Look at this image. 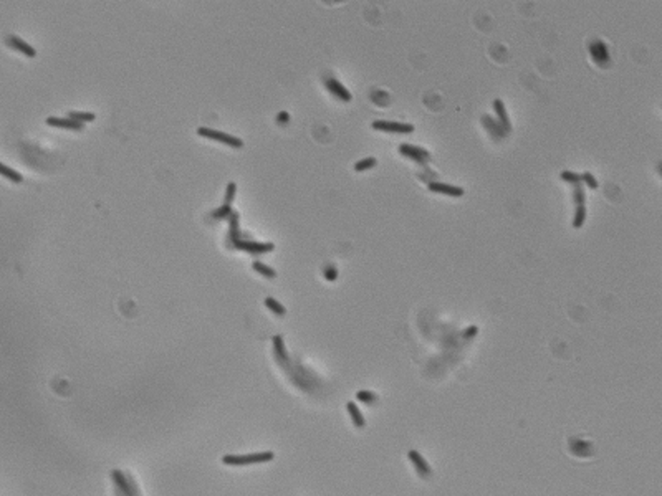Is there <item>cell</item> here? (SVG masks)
I'll use <instances>...</instances> for the list:
<instances>
[{
    "label": "cell",
    "instance_id": "1",
    "mask_svg": "<svg viewBox=\"0 0 662 496\" xmlns=\"http://www.w3.org/2000/svg\"><path fill=\"white\" fill-rule=\"evenodd\" d=\"M275 458L273 451H257V453H245V455H224L222 463L227 466H248L257 465V463H268Z\"/></svg>",
    "mask_w": 662,
    "mask_h": 496
},
{
    "label": "cell",
    "instance_id": "2",
    "mask_svg": "<svg viewBox=\"0 0 662 496\" xmlns=\"http://www.w3.org/2000/svg\"><path fill=\"white\" fill-rule=\"evenodd\" d=\"M197 134H199L200 138L211 139V141H217V143H222V144H227V146L233 147V149L244 147V141H242V139L235 138V136L225 134V132H220V131H217V129L199 128V129H197Z\"/></svg>",
    "mask_w": 662,
    "mask_h": 496
},
{
    "label": "cell",
    "instance_id": "3",
    "mask_svg": "<svg viewBox=\"0 0 662 496\" xmlns=\"http://www.w3.org/2000/svg\"><path fill=\"white\" fill-rule=\"evenodd\" d=\"M371 128L376 129V131H384V132H394V134H411L414 132V126L407 123H397V121H384V119H376L371 123Z\"/></svg>",
    "mask_w": 662,
    "mask_h": 496
},
{
    "label": "cell",
    "instance_id": "4",
    "mask_svg": "<svg viewBox=\"0 0 662 496\" xmlns=\"http://www.w3.org/2000/svg\"><path fill=\"white\" fill-rule=\"evenodd\" d=\"M399 154H401L402 157H407V159L414 160V162L419 164V165H426L430 160V154H429V151H427V149L419 147V146H413V144H407V143L399 146Z\"/></svg>",
    "mask_w": 662,
    "mask_h": 496
},
{
    "label": "cell",
    "instance_id": "5",
    "mask_svg": "<svg viewBox=\"0 0 662 496\" xmlns=\"http://www.w3.org/2000/svg\"><path fill=\"white\" fill-rule=\"evenodd\" d=\"M588 50H589V55H591L593 62L601 64V66H606V64L609 63V60H611L608 45L599 38L591 40V42H589V45H588Z\"/></svg>",
    "mask_w": 662,
    "mask_h": 496
},
{
    "label": "cell",
    "instance_id": "6",
    "mask_svg": "<svg viewBox=\"0 0 662 496\" xmlns=\"http://www.w3.org/2000/svg\"><path fill=\"white\" fill-rule=\"evenodd\" d=\"M235 248L244 250L247 253H252V255H262V253H268L275 248L273 243H258V241H250V240H235L230 241Z\"/></svg>",
    "mask_w": 662,
    "mask_h": 496
},
{
    "label": "cell",
    "instance_id": "7",
    "mask_svg": "<svg viewBox=\"0 0 662 496\" xmlns=\"http://www.w3.org/2000/svg\"><path fill=\"white\" fill-rule=\"evenodd\" d=\"M407 458H409V462L414 465V470L417 471V475L421 478H429L430 475H432V468H430V465L427 463V460L424 458L417 450H409V451H407Z\"/></svg>",
    "mask_w": 662,
    "mask_h": 496
},
{
    "label": "cell",
    "instance_id": "8",
    "mask_svg": "<svg viewBox=\"0 0 662 496\" xmlns=\"http://www.w3.org/2000/svg\"><path fill=\"white\" fill-rule=\"evenodd\" d=\"M325 86H326V90H328L334 98L340 99V101L349 103L351 99H353V95L349 93L348 88H346L341 81H338L336 78H326Z\"/></svg>",
    "mask_w": 662,
    "mask_h": 496
},
{
    "label": "cell",
    "instance_id": "9",
    "mask_svg": "<svg viewBox=\"0 0 662 496\" xmlns=\"http://www.w3.org/2000/svg\"><path fill=\"white\" fill-rule=\"evenodd\" d=\"M430 192L434 193H442V195H450V197H462L463 195V189L457 187V185L452 184H446V182H439V180H432L427 185Z\"/></svg>",
    "mask_w": 662,
    "mask_h": 496
},
{
    "label": "cell",
    "instance_id": "10",
    "mask_svg": "<svg viewBox=\"0 0 662 496\" xmlns=\"http://www.w3.org/2000/svg\"><path fill=\"white\" fill-rule=\"evenodd\" d=\"M273 354H275V359L280 366H283V368L285 366H290V356H288V352H286L283 337H281L280 334L273 336Z\"/></svg>",
    "mask_w": 662,
    "mask_h": 496
},
{
    "label": "cell",
    "instance_id": "11",
    "mask_svg": "<svg viewBox=\"0 0 662 496\" xmlns=\"http://www.w3.org/2000/svg\"><path fill=\"white\" fill-rule=\"evenodd\" d=\"M7 45L10 48H14V50L20 51V53H23L25 56H28V58H33V56L37 55L35 48L28 45L27 42H23L22 38H18L17 35H9V37H7Z\"/></svg>",
    "mask_w": 662,
    "mask_h": 496
},
{
    "label": "cell",
    "instance_id": "12",
    "mask_svg": "<svg viewBox=\"0 0 662 496\" xmlns=\"http://www.w3.org/2000/svg\"><path fill=\"white\" fill-rule=\"evenodd\" d=\"M494 110L496 112V118H498V124L505 129L507 134H510V132H512V121H510V116H508L507 108H505V104H503L502 99H495V101H494Z\"/></svg>",
    "mask_w": 662,
    "mask_h": 496
},
{
    "label": "cell",
    "instance_id": "13",
    "mask_svg": "<svg viewBox=\"0 0 662 496\" xmlns=\"http://www.w3.org/2000/svg\"><path fill=\"white\" fill-rule=\"evenodd\" d=\"M482 124L485 126V129L488 132H490V136L492 138H495V139H503V138H507V132H505V129H503L502 126L498 124V121H495L494 118H490L488 114H485L482 118Z\"/></svg>",
    "mask_w": 662,
    "mask_h": 496
},
{
    "label": "cell",
    "instance_id": "14",
    "mask_svg": "<svg viewBox=\"0 0 662 496\" xmlns=\"http://www.w3.org/2000/svg\"><path fill=\"white\" fill-rule=\"evenodd\" d=\"M47 124L51 128H62V129H71V131H82L83 124L76 123L70 118H48Z\"/></svg>",
    "mask_w": 662,
    "mask_h": 496
},
{
    "label": "cell",
    "instance_id": "15",
    "mask_svg": "<svg viewBox=\"0 0 662 496\" xmlns=\"http://www.w3.org/2000/svg\"><path fill=\"white\" fill-rule=\"evenodd\" d=\"M346 409H348V414H349V418H351V422H353V425L356 427V429H364L366 418L363 417V412L359 410L358 404H354L353 400H349L348 404H346Z\"/></svg>",
    "mask_w": 662,
    "mask_h": 496
},
{
    "label": "cell",
    "instance_id": "16",
    "mask_svg": "<svg viewBox=\"0 0 662 496\" xmlns=\"http://www.w3.org/2000/svg\"><path fill=\"white\" fill-rule=\"evenodd\" d=\"M111 478H113L115 486L121 491V495H123V496H132L131 490H129V486H128L126 475H124L123 471H121V470H113L111 471Z\"/></svg>",
    "mask_w": 662,
    "mask_h": 496
},
{
    "label": "cell",
    "instance_id": "17",
    "mask_svg": "<svg viewBox=\"0 0 662 496\" xmlns=\"http://www.w3.org/2000/svg\"><path fill=\"white\" fill-rule=\"evenodd\" d=\"M229 222H230V233H229V240H230V241L242 240V239H240V237H242V233H240V230H239V213H237V212H232V215L229 217Z\"/></svg>",
    "mask_w": 662,
    "mask_h": 496
},
{
    "label": "cell",
    "instance_id": "18",
    "mask_svg": "<svg viewBox=\"0 0 662 496\" xmlns=\"http://www.w3.org/2000/svg\"><path fill=\"white\" fill-rule=\"evenodd\" d=\"M0 176H3L5 179H9L12 180V182H22L23 180V177L22 174H18L17 171H14L12 167H9V165H5V164H2L0 162Z\"/></svg>",
    "mask_w": 662,
    "mask_h": 496
},
{
    "label": "cell",
    "instance_id": "19",
    "mask_svg": "<svg viewBox=\"0 0 662 496\" xmlns=\"http://www.w3.org/2000/svg\"><path fill=\"white\" fill-rule=\"evenodd\" d=\"M356 399L361 404H366V405H373V404H376L378 402V394H374L373 390H358L356 392Z\"/></svg>",
    "mask_w": 662,
    "mask_h": 496
},
{
    "label": "cell",
    "instance_id": "20",
    "mask_svg": "<svg viewBox=\"0 0 662 496\" xmlns=\"http://www.w3.org/2000/svg\"><path fill=\"white\" fill-rule=\"evenodd\" d=\"M586 222V205H576L575 217H573V227L581 228Z\"/></svg>",
    "mask_w": 662,
    "mask_h": 496
},
{
    "label": "cell",
    "instance_id": "21",
    "mask_svg": "<svg viewBox=\"0 0 662 496\" xmlns=\"http://www.w3.org/2000/svg\"><path fill=\"white\" fill-rule=\"evenodd\" d=\"M265 306H267L273 314H277V316H285V313H286L285 306L281 303H278L275 298H265Z\"/></svg>",
    "mask_w": 662,
    "mask_h": 496
},
{
    "label": "cell",
    "instance_id": "22",
    "mask_svg": "<svg viewBox=\"0 0 662 496\" xmlns=\"http://www.w3.org/2000/svg\"><path fill=\"white\" fill-rule=\"evenodd\" d=\"M252 268L255 270L257 273H260L262 276H265V278H275V276H277V272H275V270L267 267V265L262 263V261H253Z\"/></svg>",
    "mask_w": 662,
    "mask_h": 496
},
{
    "label": "cell",
    "instance_id": "23",
    "mask_svg": "<svg viewBox=\"0 0 662 496\" xmlns=\"http://www.w3.org/2000/svg\"><path fill=\"white\" fill-rule=\"evenodd\" d=\"M376 164H378V159H376V157H364V159L358 160V162L354 164V171H356V172L368 171V169H373Z\"/></svg>",
    "mask_w": 662,
    "mask_h": 496
},
{
    "label": "cell",
    "instance_id": "24",
    "mask_svg": "<svg viewBox=\"0 0 662 496\" xmlns=\"http://www.w3.org/2000/svg\"><path fill=\"white\" fill-rule=\"evenodd\" d=\"M68 118L76 121V123L83 124V123H90V121H95V114L93 112H80V111H70Z\"/></svg>",
    "mask_w": 662,
    "mask_h": 496
},
{
    "label": "cell",
    "instance_id": "25",
    "mask_svg": "<svg viewBox=\"0 0 662 496\" xmlns=\"http://www.w3.org/2000/svg\"><path fill=\"white\" fill-rule=\"evenodd\" d=\"M573 200H575L576 205H586V192H584L581 184H576L575 189H573Z\"/></svg>",
    "mask_w": 662,
    "mask_h": 496
},
{
    "label": "cell",
    "instance_id": "26",
    "mask_svg": "<svg viewBox=\"0 0 662 496\" xmlns=\"http://www.w3.org/2000/svg\"><path fill=\"white\" fill-rule=\"evenodd\" d=\"M232 207L230 205H220L217 210H214L212 212V219H215V220H224V219H229L230 215H232Z\"/></svg>",
    "mask_w": 662,
    "mask_h": 496
},
{
    "label": "cell",
    "instance_id": "27",
    "mask_svg": "<svg viewBox=\"0 0 662 496\" xmlns=\"http://www.w3.org/2000/svg\"><path fill=\"white\" fill-rule=\"evenodd\" d=\"M560 179L568 184H575V185L581 184V174H576V172H573V171H563L560 174Z\"/></svg>",
    "mask_w": 662,
    "mask_h": 496
},
{
    "label": "cell",
    "instance_id": "28",
    "mask_svg": "<svg viewBox=\"0 0 662 496\" xmlns=\"http://www.w3.org/2000/svg\"><path fill=\"white\" fill-rule=\"evenodd\" d=\"M581 182L586 184L591 191H596V189H598V185H599L598 180H596V177L593 176L591 172H583V174H581Z\"/></svg>",
    "mask_w": 662,
    "mask_h": 496
},
{
    "label": "cell",
    "instance_id": "29",
    "mask_svg": "<svg viewBox=\"0 0 662 496\" xmlns=\"http://www.w3.org/2000/svg\"><path fill=\"white\" fill-rule=\"evenodd\" d=\"M477 334H479V328H477L475 324H472V326H469V328L463 329L462 337H463L465 341H472L474 337H477Z\"/></svg>",
    "mask_w": 662,
    "mask_h": 496
},
{
    "label": "cell",
    "instance_id": "30",
    "mask_svg": "<svg viewBox=\"0 0 662 496\" xmlns=\"http://www.w3.org/2000/svg\"><path fill=\"white\" fill-rule=\"evenodd\" d=\"M126 475V480H128V486H129V490H131V493L132 496H141V491H139V488H138V483L134 481V478H132V475L129 473H124Z\"/></svg>",
    "mask_w": 662,
    "mask_h": 496
},
{
    "label": "cell",
    "instance_id": "31",
    "mask_svg": "<svg viewBox=\"0 0 662 496\" xmlns=\"http://www.w3.org/2000/svg\"><path fill=\"white\" fill-rule=\"evenodd\" d=\"M323 275H325L326 281H336L338 278V270L333 267V265H328L325 270H323Z\"/></svg>",
    "mask_w": 662,
    "mask_h": 496
},
{
    "label": "cell",
    "instance_id": "32",
    "mask_svg": "<svg viewBox=\"0 0 662 496\" xmlns=\"http://www.w3.org/2000/svg\"><path fill=\"white\" fill-rule=\"evenodd\" d=\"M235 191H237L235 182H230L227 185V191H225V205H230V202L233 200V197H235Z\"/></svg>",
    "mask_w": 662,
    "mask_h": 496
},
{
    "label": "cell",
    "instance_id": "33",
    "mask_svg": "<svg viewBox=\"0 0 662 496\" xmlns=\"http://www.w3.org/2000/svg\"><path fill=\"white\" fill-rule=\"evenodd\" d=\"M277 121H278V124H286L290 121V116H288V112H285V111H281L280 114L277 116Z\"/></svg>",
    "mask_w": 662,
    "mask_h": 496
}]
</instances>
